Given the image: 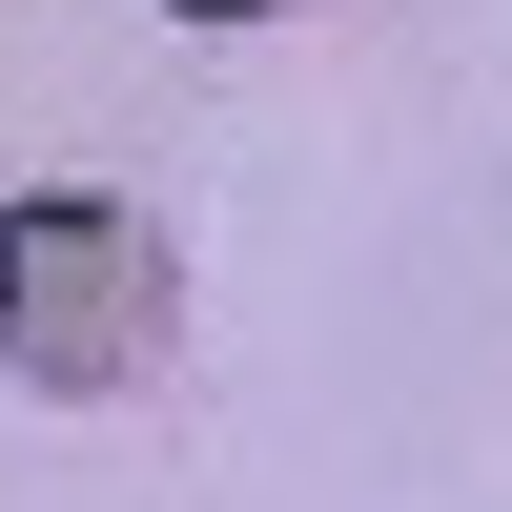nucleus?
<instances>
[{
    "label": "nucleus",
    "instance_id": "f257e3e1",
    "mask_svg": "<svg viewBox=\"0 0 512 512\" xmlns=\"http://www.w3.org/2000/svg\"><path fill=\"white\" fill-rule=\"evenodd\" d=\"M164 328H185V267H164V226H144L123 185L0 205V369H21V390L103 410V390L164 369Z\"/></svg>",
    "mask_w": 512,
    "mask_h": 512
},
{
    "label": "nucleus",
    "instance_id": "f03ea898",
    "mask_svg": "<svg viewBox=\"0 0 512 512\" xmlns=\"http://www.w3.org/2000/svg\"><path fill=\"white\" fill-rule=\"evenodd\" d=\"M164 21H287V0H164Z\"/></svg>",
    "mask_w": 512,
    "mask_h": 512
}]
</instances>
